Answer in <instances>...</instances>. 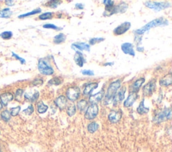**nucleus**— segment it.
Wrapping results in <instances>:
<instances>
[{"mask_svg":"<svg viewBox=\"0 0 172 152\" xmlns=\"http://www.w3.org/2000/svg\"><path fill=\"white\" fill-rule=\"evenodd\" d=\"M169 24V22L167 19H164L163 18H157L155 19H153L151 22H149L148 24H146L145 26H144L140 29L137 30L135 32H134L135 34H137L138 35H141L147 32L151 28H155V27H159V26H167Z\"/></svg>","mask_w":172,"mask_h":152,"instance_id":"obj_1","label":"nucleus"},{"mask_svg":"<svg viewBox=\"0 0 172 152\" xmlns=\"http://www.w3.org/2000/svg\"><path fill=\"white\" fill-rule=\"evenodd\" d=\"M121 86V80H116L112 82L110 84L108 90H107V92L105 95V100H104V103L106 105L109 104L110 101L113 100V98L114 95L116 93L118 90L120 88Z\"/></svg>","mask_w":172,"mask_h":152,"instance_id":"obj_2","label":"nucleus"},{"mask_svg":"<svg viewBox=\"0 0 172 152\" xmlns=\"http://www.w3.org/2000/svg\"><path fill=\"white\" fill-rule=\"evenodd\" d=\"M145 6L156 12H159L166 8L171 7V4L169 2H155L152 1H146L145 2Z\"/></svg>","mask_w":172,"mask_h":152,"instance_id":"obj_3","label":"nucleus"},{"mask_svg":"<svg viewBox=\"0 0 172 152\" xmlns=\"http://www.w3.org/2000/svg\"><path fill=\"white\" fill-rule=\"evenodd\" d=\"M38 69L39 72L44 75H52L55 72L54 69L42 58L38 60Z\"/></svg>","mask_w":172,"mask_h":152,"instance_id":"obj_4","label":"nucleus"},{"mask_svg":"<svg viewBox=\"0 0 172 152\" xmlns=\"http://www.w3.org/2000/svg\"><path fill=\"white\" fill-rule=\"evenodd\" d=\"M171 117V109H166L159 113H158L154 117L153 121L156 123H160L165 121L166 120L170 119Z\"/></svg>","mask_w":172,"mask_h":152,"instance_id":"obj_5","label":"nucleus"},{"mask_svg":"<svg viewBox=\"0 0 172 152\" xmlns=\"http://www.w3.org/2000/svg\"><path fill=\"white\" fill-rule=\"evenodd\" d=\"M81 94L80 89L77 86L70 87L66 92L67 97L69 100L71 101H75L78 99Z\"/></svg>","mask_w":172,"mask_h":152,"instance_id":"obj_6","label":"nucleus"},{"mask_svg":"<svg viewBox=\"0 0 172 152\" xmlns=\"http://www.w3.org/2000/svg\"><path fill=\"white\" fill-rule=\"evenodd\" d=\"M98 113V105H95V104H91V105H89L87 109L85 114V117L88 120L94 119L96 117Z\"/></svg>","mask_w":172,"mask_h":152,"instance_id":"obj_7","label":"nucleus"},{"mask_svg":"<svg viewBox=\"0 0 172 152\" xmlns=\"http://www.w3.org/2000/svg\"><path fill=\"white\" fill-rule=\"evenodd\" d=\"M156 89V80L155 79L151 80V81L145 84L143 88V93L145 96H151L153 94L155 90Z\"/></svg>","mask_w":172,"mask_h":152,"instance_id":"obj_8","label":"nucleus"},{"mask_svg":"<svg viewBox=\"0 0 172 152\" xmlns=\"http://www.w3.org/2000/svg\"><path fill=\"white\" fill-rule=\"evenodd\" d=\"M131 24L128 22H124L120 26H118L114 30V34L116 36H120L126 33L127 31L131 28Z\"/></svg>","mask_w":172,"mask_h":152,"instance_id":"obj_9","label":"nucleus"},{"mask_svg":"<svg viewBox=\"0 0 172 152\" xmlns=\"http://www.w3.org/2000/svg\"><path fill=\"white\" fill-rule=\"evenodd\" d=\"M71 48L76 51H83L86 50L87 52L90 51V45L85 42H75L71 44Z\"/></svg>","mask_w":172,"mask_h":152,"instance_id":"obj_10","label":"nucleus"},{"mask_svg":"<svg viewBox=\"0 0 172 152\" xmlns=\"http://www.w3.org/2000/svg\"><path fill=\"white\" fill-rule=\"evenodd\" d=\"M126 91V88L125 86H123L120 89L119 91L116 93L113 98V100H112V102H113L114 105H116L117 103H120L124 100V98H125V97Z\"/></svg>","mask_w":172,"mask_h":152,"instance_id":"obj_11","label":"nucleus"},{"mask_svg":"<svg viewBox=\"0 0 172 152\" xmlns=\"http://www.w3.org/2000/svg\"><path fill=\"white\" fill-rule=\"evenodd\" d=\"M121 49L122 52L126 54H128L131 56H135V52L134 50V46L131 43L129 42H126L121 45Z\"/></svg>","mask_w":172,"mask_h":152,"instance_id":"obj_12","label":"nucleus"},{"mask_svg":"<svg viewBox=\"0 0 172 152\" xmlns=\"http://www.w3.org/2000/svg\"><path fill=\"white\" fill-rule=\"evenodd\" d=\"M137 97V92H130L127 98H126L125 102H124V106H125V107H131L133 105L135 101H136Z\"/></svg>","mask_w":172,"mask_h":152,"instance_id":"obj_13","label":"nucleus"},{"mask_svg":"<svg viewBox=\"0 0 172 152\" xmlns=\"http://www.w3.org/2000/svg\"><path fill=\"white\" fill-rule=\"evenodd\" d=\"M104 96V90H101V91L97 92L96 94L93 95L92 96L89 97V103L91 104H95V105H97V103L100 102L101 101Z\"/></svg>","mask_w":172,"mask_h":152,"instance_id":"obj_14","label":"nucleus"},{"mask_svg":"<svg viewBox=\"0 0 172 152\" xmlns=\"http://www.w3.org/2000/svg\"><path fill=\"white\" fill-rule=\"evenodd\" d=\"M122 117V112L120 111H112L108 115V119L112 123L118 122Z\"/></svg>","mask_w":172,"mask_h":152,"instance_id":"obj_15","label":"nucleus"},{"mask_svg":"<svg viewBox=\"0 0 172 152\" xmlns=\"http://www.w3.org/2000/svg\"><path fill=\"white\" fill-rule=\"evenodd\" d=\"M14 98V95L10 92H5L0 95V102L2 105L7 106L10 101H12Z\"/></svg>","mask_w":172,"mask_h":152,"instance_id":"obj_16","label":"nucleus"},{"mask_svg":"<svg viewBox=\"0 0 172 152\" xmlns=\"http://www.w3.org/2000/svg\"><path fill=\"white\" fill-rule=\"evenodd\" d=\"M74 61L80 67H82L84 63L86 62L83 54L80 51H75V54L74 55Z\"/></svg>","mask_w":172,"mask_h":152,"instance_id":"obj_17","label":"nucleus"},{"mask_svg":"<svg viewBox=\"0 0 172 152\" xmlns=\"http://www.w3.org/2000/svg\"><path fill=\"white\" fill-rule=\"evenodd\" d=\"M54 102L55 103V105H57L61 110H63V109L65 108L67 104V98L63 96V95H61V96H59V97H57L55 100Z\"/></svg>","mask_w":172,"mask_h":152,"instance_id":"obj_18","label":"nucleus"},{"mask_svg":"<svg viewBox=\"0 0 172 152\" xmlns=\"http://www.w3.org/2000/svg\"><path fill=\"white\" fill-rule=\"evenodd\" d=\"M128 7V5L125 2L120 3L119 5H114L113 8V14L115 13H125L126 10H127Z\"/></svg>","mask_w":172,"mask_h":152,"instance_id":"obj_19","label":"nucleus"},{"mask_svg":"<svg viewBox=\"0 0 172 152\" xmlns=\"http://www.w3.org/2000/svg\"><path fill=\"white\" fill-rule=\"evenodd\" d=\"M145 82V78H140L137 79L134 83H132V84L131 86V92H137L139 91V89L143 84Z\"/></svg>","mask_w":172,"mask_h":152,"instance_id":"obj_20","label":"nucleus"},{"mask_svg":"<svg viewBox=\"0 0 172 152\" xmlns=\"http://www.w3.org/2000/svg\"><path fill=\"white\" fill-rule=\"evenodd\" d=\"M98 87V83H92L88 84L86 86V87L83 89V95H85V96L89 95L95 89H97Z\"/></svg>","mask_w":172,"mask_h":152,"instance_id":"obj_21","label":"nucleus"},{"mask_svg":"<svg viewBox=\"0 0 172 152\" xmlns=\"http://www.w3.org/2000/svg\"><path fill=\"white\" fill-rule=\"evenodd\" d=\"M172 83V75L171 73H169L165 77L161 78L159 80V84L162 86H168Z\"/></svg>","mask_w":172,"mask_h":152,"instance_id":"obj_22","label":"nucleus"},{"mask_svg":"<svg viewBox=\"0 0 172 152\" xmlns=\"http://www.w3.org/2000/svg\"><path fill=\"white\" fill-rule=\"evenodd\" d=\"M137 111L138 112V113L140 115L146 114L149 112V109L148 107H146L145 106V99H144V98L141 101H140V103L139 104V107H138Z\"/></svg>","mask_w":172,"mask_h":152,"instance_id":"obj_23","label":"nucleus"},{"mask_svg":"<svg viewBox=\"0 0 172 152\" xmlns=\"http://www.w3.org/2000/svg\"><path fill=\"white\" fill-rule=\"evenodd\" d=\"M67 38V36L65 34H64L63 33L59 34L57 36H55L53 39V42L56 44H60L61 43H63V42H65Z\"/></svg>","mask_w":172,"mask_h":152,"instance_id":"obj_24","label":"nucleus"},{"mask_svg":"<svg viewBox=\"0 0 172 152\" xmlns=\"http://www.w3.org/2000/svg\"><path fill=\"white\" fill-rule=\"evenodd\" d=\"M36 107H37V111L41 114L44 113L48 110V108H49L47 105L44 104L43 101H39L37 105H36Z\"/></svg>","mask_w":172,"mask_h":152,"instance_id":"obj_25","label":"nucleus"},{"mask_svg":"<svg viewBox=\"0 0 172 152\" xmlns=\"http://www.w3.org/2000/svg\"><path fill=\"white\" fill-rule=\"evenodd\" d=\"M12 15V12L10 8H4V10L0 11V18H9Z\"/></svg>","mask_w":172,"mask_h":152,"instance_id":"obj_26","label":"nucleus"},{"mask_svg":"<svg viewBox=\"0 0 172 152\" xmlns=\"http://www.w3.org/2000/svg\"><path fill=\"white\" fill-rule=\"evenodd\" d=\"M24 97L26 99L30 101L31 102H35L39 97V92L38 91H35V92H34V93L31 95L29 93H26L24 95Z\"/></svg>","mask_w":172,"mask_h":152,"instance_id":"obj_27","label":"nucleus"},{"mask_svg":"<svg viewBox=\"0 0 172 152\" xmlns=\"http://www.w3.org/2000/svg\"><path fill=\"white\" fill-rule=\"evenodd\" d=\"M76 113V107L74 104L71 103L67 107V113L69 116L72 117Z\"/></svg>","mask_w":172,"mask_h":152,"instance_id":"obj_28","label":"nucleus"},{"mask_svg":"<svg viewBox=\"0 0 172 152\" xmlns=\"http://www.w3.org/2000/svg\"><path fill=\"white\" fill-rule=\"evenodd\" d=\"M87 107V101L85 99H81L77 103V107L80 111H83Z\"/></svg>","mask_w":172,"mask_h":152,"instance_id":"obj_29","label":"nucleus"},{"mask_svg":"<svg viewBox=\"0 0 172 152\" xmlns=\"http://www.w3.org/2000/svg\"><path fill=\"white\" fill-rule=\"evenodd\" d=\"M41 12H42V10L41 9V8H37V9L34 10L33 11H32V12H30L24 13V14H22V15L18 16V18H26V17H29L30 16L35 15V14L40 13Z\"/></svg>","mask_w":172,"mask_h":152,"instance_id":"obj_30","label":"nucleus"},{"mask_svg":"<svg viewBox=\"0 0 172 152\" xmlns=\"http://www.w3.org/2000/svg\"><path fill=\"white\" fill-rule=\"evenodd\" d=\"M98 128H99V125H98V123L95 122H92L91 123H89L88 126H87V130H88L89 133H93L96 131Z\"/></svg>","mask_w":172,"mask_h":152,"instance_id":"obj_31","label":"nucleus"},{"mask_svg":"<svg viewBox=\"0 0 172 152\" xmlns=\"http://www.w3.org/2000/svg\"><path fill=\"white\" fill-rule=\"evenodd\" d=\"M63 83V79L59 77H55L50 79L48 84L49 85H59Z\"/></svg>","mask_w":172,"mask_h":152,"instance_id":"obj_32","label":"nucleus"},{"mask_svg":"<svg viewBox=\"0 0 172 152\" xmlns=\"http://www.w3.org/2000/svg\"><path fill=\"white\" fill-rule=\"evenodd\" d=\"M53 16V13L52 12H46L43 14H41L39 16L38 18L41 19V20H47V19H52Z\"/></svg>","mask_w":172,"mask_h":152,"instance_id":"obj_33","label":"nucleus"},{"mask_svg":"<svg viewBox=\"0 0 172 152\" xmlns=\"http://www.w3.org/2000/svg\"><path fill=\"white\" fill-rule=\"evenodd\" d=\"M2 119L5 121H8L11 118V114L10 112L8 110H5L2 113Z\"/></svg>","mask_w":172,"mask_h":152,"instance_id":"obj_34","label":"nucleus"},{"mask_svg":"<svg viewBox=\"0 0 172 152\" xmlns=\"http://www.w3.org/2000/svg\"><path fill=\"white\" fill-rule=\"evenodd\" d=\"M13 34L12 32H10V31H5V32H4L2 33L1 36L3 39L4 40H9L12 37Z\"/></svg>","mask_w":172,"mask_h":152,"instance_id":"obj_35","label":"nucleus"},{"mask_svg":"<svg viewBox=\"0 0 172 152\" xmlns=\"http://www.w3.org/2000/svg\"><path fill=\"white\" fill-rule=\"evenodd\" d=\"M24 93V90L19 89L16 91V93H15V98L16 101H20L22 97V95Z\"/></svg>","mask_w":172,"mask_h":152,"instance_id":"obj_36","label":"nucleus"},{"mask_svg":"<svg viewBox=\"0 0 172 152\" xmlns=\"http://www.w3.org/2000/svg\"><path fill=\"white\" fill-rule=\"evenodd\" d=\"M104 40H105V38H92L90 39L89 40V44L92 45H95V44H98V43H100L101 42H103Z\"/></svg>","mask_w":172,"mask_h":152,"instance_id":"obj_37","label":"nucleus"},{"mask_svg":"<svg viewBox=\"0 0 172 152\" xmlns=\"http://www.w3.org/2000/svg\"><path fill=\"white\" fill-rule=\"evenodd\" d=\"M20 109H21L20 106H18V107H16L12 108V109H11V111H10L11 115L14 117L17 116V115L19 114L20 111Z\"/></svg>","mask_w":172,"mask_h":152,"instance_id":"obj_38","label":"nucleus"},{"mask_svg":"<svg viewBox=\"0 0 172 152\" xmlns=\"http://www.w3.org/2000/svg\"><path fill=\"white\" fill-rule=\"evenodd\" d=\"M43 28H48V29H53V30H60L63 29V28H59L57 26H55V24H44L43 26Z\"/></svg>","mask_w":172,"mask_h":152,"instance_id":"obj_39","label":"nucleus"},{"mask_svg":"<svg viewBox=\"0 0 172 152\" xmlns=\"http://www.w3.org/2000/svg\"><path fill=\"white\" fill-rule=\"evenodd\" d=\"M61 1H49V2H48L47 5L51 8H56V7H57L59 5L61 4Z\"/></svg>","mask_w":172,"mask_h":152,"instance_id":"obj_40","label":"nucleus"},{"mask_svg":"<svg viewBox=\"0 0 172 152\" xmlns=\"http://www.w3.org/2000/svg\"><path fill=\"white\" fill-rule=\"evenodd\" d=\"M33 112H34V107H33V106L31 105L28 107L27 109H24V110L23 111L24 113H25L26 115H30L31 114H32Z\"/></svg>","mask_w":172,"mask_h":152,"instance_id":"obj_41","label":"nucleus"},{"mask_svg":"<svg viewBox=\"0 0 172 152\" xmlns=\"http://www.w3.org/2000/svg\"><path fill=\"white\" fill-rule=\"evenodd\" d=\"M12 55L14 58H15L16 59H17V60L20 62V63L22 64H24L26 63V60H25L24 58H22V57H20V56H19L18 54H15V53H14L13 52H12Z\"/></svg>","mask_w":172,"mask_h":152,"instance_id":"obj_42","label":"nucleus"},{"mask_svg":"<svg viewBox=\"0 0 172 152\" xmlns=\"http://www.w3.org/2000/svg\"><path fill=\"white\" fill-rule=\"evenodd\" d=\"M83 75H86V76H94V72L93 70H83L81 71Z\"/></svg>","mask_w":172,"mask_h":152,"instance_id":"obj_43","label":"nucleus"},{"mask_svg":"<svg viewBox=\"0 0 172 152\" xmlns=\"http://www.w3.org/2000/svg\"><path fill=\"white\" fill-rule=\"evenodd\" d=\"M114 1H111V0H105V1H103V4L106 5V6H113L114 5Z\"/></svg>","mask_w":172,"mask_h":152,"instance_id":"obj_44","label":"nucleus"},{"mask_svg":"<svg viewBox=\"0 0 172 152\" xmlns=\"http://www.w3.org/2000/svg\"><path fill=\"white\" fill-rule=\"evenodd\" d=\"M43 83V80L42 79H40V78H36L35 80H34L33 82V84L34 85H41Z\"/></svg>","mask_w":172,"mask_h":152,"instance_id":"obj_45","label":"nucleus"},{"mask_svg":"<svg viewBox=\"0 0 172 152\" xmlns=\"http://www.w3.org/2000/svg\"><path fill=\"white\" fill-rule=\"evenodd\" d=\"M75 8L77 10H83L84 8V5L83 4H80V3H78V4H75Z\"/></svg>","mask_w":172,"mask_h":152,"instance_id":"obj_46","label":"nucleus"},{"mask_svg":"<svg viewBox=\"0 0 172 152\" xmlns=\"http://www.w3.org/2000/svg\"><path fill=\"white\" fill-rule=\"evenodd\" d=\"M141 40H142V36H136V37H135V38H134V41H136V42H137V45H139V44H140V41H141Z\"/></svg>","mask_w":172,"mask_h":152,"instance_id":"obj_47","label":"nucleus"},{"mask_svg":"<svg viewBox=\"0 0 172 152\" xmlns=\"http://www.w3.org/2000/svg\"><path fill=\"white\" fill-rule=\"evenodd\" d=\"M5 4L8 6H12V5H14V1H12V0H8V1H5Z\"/></svg>","mask_w":172,"mask_h":152,"instance_id":"obj_48","label":"nucleus"},{"mask_svg":"<svg viewBox=\"0 0 172 152\" xmlns=\"http://www.w3.org/2000/svg\"><path fill=\"white\" fill-rule=\"evenodd\" d=\"M137 50L138 52H144V48L141 47V46H137Z\"/></svg>","mask_w":172,"mask_h":152,"instance_id":"obj_49","label":"nucleus"},{"mask_svg":"<svg viewBox=\"0 0 172 152\" xmlns=\"http://www.w3.org/2000/svg\"><path fill=\"white\" fill-rule=\"evenodd\" d=\"M114 62H113V63H112H112H105V64H104V66H112V65H114Z\"/></svg>","mask_w":172,"mask_h":152,"instance_id":"obj_50","label":"nucleus"},{"mask_svg":"<svg viewBox=\"0 0 172 152\" xmlns=\"http://www.w3.org/2000/svg\"><path fill=\"white\" fill-rule=\"evenodd\" d=\"M2 104L1 103V102H0V109H2Z\"/></svg>","mask_w":172,"mask_h":152,"instance_id":"obj_51","label":"nucleus"},{"mask_svg":"<svg viewBox=\"0 0 172 152\" xmlns=\"http://www.w3.org/2000/svg\"><path fill=\"white\" fill-rule=\"evenodd\" d=\"M0 37H1V34H0Z\"/></svg>","mask_w":172,"mask_h":152,"instance_id":"obj_52","label":"nucleus"},{"mask_svg":"<svg viewBox=\"0 0 172 152\" xmlns=\"http://www.w3.org/2000/svg\"><path fill=\"white\" fill-rule=\"evenodd\" d=\"M0 152H1V151H0Z\"/></svg>","mask_w":172,"mask_h":152,"instance_id":"obj_53","label":"nucleus"},{"mask_svg":"<svg viewBox=\"0 0 172 152\" xmlns=\"http://www.w3.org/2000/svg\"><path fill=\"white\" fill-rule=\"evenodd\" d=\"M0 66H1V65H0Z\"/></svg>","mask_w":172,"mask_h":152,"instance_id":"obj_54","label":"nucleus"}]
</instances>
